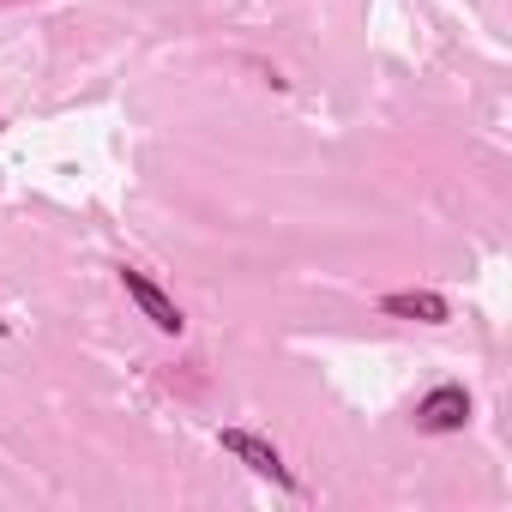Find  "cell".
<instances>
[{"label":"cell","mask_w":512,"mask_h":512,"mask_svg":"<svg viewBox=\"0 0 512 512\" xmlns=\"http://www.w3.org/2000/svg\"><path fill=\"white\" fill-rule=\"evenodd\" d=\"M464 422H470V392L458 380H446V386L416 398V428L422 434H464Z\"/></svg>","instance_id":"obj_2"},{"label":"cell","mask_w":512,"mask_h":512,"mask_svg":"<svg viewBox=\"0 0 512 512\" xmlns=\"http://www.w3.org/2000/svg\"><path fill=\"white\" fill-rule=\"evenodd\" d=\"M121 290L133 296V308H139V314H145L157 332H181V326H187V320H181V308L163 296V284H151L139 266H121Z\"/></svg>","instance_id":"obj_3"},{"label":"cell","mask_w":512,"mask_h":512,"mask_svg":"<svg viewBox=\"0 0 512 512\" xmlns=\"http://www.w3.org/2000/svg\"><path fill=\"white\" fill-rule=\"evenodd\" d=\"M217 446H223L229 458H241L253 476H272L278 488H296V470L284 464V452H278L266 434H253V428H223V434H217Z\"/></svg>","instance_id":"obj_1"},{"label":"cell","mask_w":512,"mask_h":512,"mask_svg":"<svg viewBox=\"0 0 512 512\" xmlns=\"http://www.w3.org/2000/svg\"><path fill=\"white\" fill-rule=\"evenodd\" d=\"M0 338H7V320H0Z\"/></svg>","instance_id":"obj_5"},{"label":"cell","mask_w":512,"mask_h":512,"mask_svg":"<svg viewBox=\"0 0 512 512\" xmlns=\"http://www.w3.org/2000/svg\"><path fill=\"white\" fill-rule=\"evenodd\" d=\"M380 308H386L392 320H416V326H446V320H452V302H446L440 290H392Z\"/></svg>","instance_id":"obj_4"}]
</instances>
